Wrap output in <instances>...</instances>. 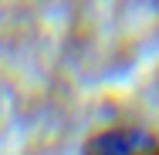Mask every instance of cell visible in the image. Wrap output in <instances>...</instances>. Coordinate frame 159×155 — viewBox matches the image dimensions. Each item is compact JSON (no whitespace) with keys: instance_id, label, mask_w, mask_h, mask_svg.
Masks as SVG:
<instances>
[{"instance_id":"obj_1","label":"cell","mask_w":159,"mask_h":155,"mask_svg":"<svg viewBox=\"0 0 159 155\" xmlns=\"http://www.w3.org/2000/svg\"><path fill=\"white\" fill-rule=\"evenodd\" d=\"M81 155H159V138L146 128L112 125L95 131L81 145Z\"/></svg>"}]
</instances>
